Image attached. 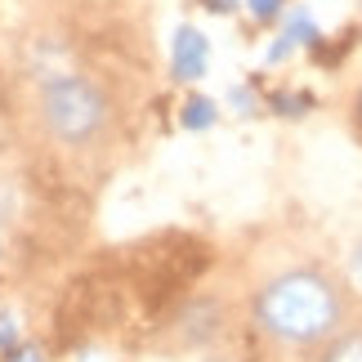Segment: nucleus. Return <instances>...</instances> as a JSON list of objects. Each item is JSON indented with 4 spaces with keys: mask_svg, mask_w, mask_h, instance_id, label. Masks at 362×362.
Returning <instances> with one entry per match:
<instances>
[{
    "mask_svg": "<svg viewBox=\"0 0 362 362\" xmlns=\"http://www.w3.org/2000/svg\"><path fill=\"white\" fill-rule=\"evenodd\" d=\"M255 322L264 336L313 349L344 331V291L317 269H286L259 286Z\"/></svg>",
    "mask_w": 362,
    "mask_h": 362,
    "instance_id": "1",
    "label": "nucleus"
},
{
    "mask_svg": "<svg viewBox=\"0 0 362 362\" xmlns=\"http://www.w3.org/2000/svg\"><path fill=\"white\" fill-rule=\"evenodd\" d=\"M36 112H40L45 134L59 148H72V152L99 148L107 139V130H112V99H107V90L99 81L76 76V72L49 76L40 86Z\"/></svg>",
    "mask_w": 362,
    "mask_h": 362,
    "instance_id": "2",
    "label": "nucleus"
},
{
    "mask_svg": "<svg viewBox=\"0 0 362 362\" xmlns=\"http://www.w3.org/2000/svg\"><path fill=\"white\" fill-rule=\"evenodd\" d=\"M219 331H224V313H219L215 300H192L184 309L175 313L170 322V336L179 349H206V344L219 340Z\"/></svg>",
    "mask_w": 362,
    "mask_h": 362,
    "instance_id": "3",
    "label": "nucleus"
},
{
    "mask_svg": "<svg viewBox=\"0 0 362 362\" xmlns=\"http://www.w3.org/2000/svg\"><path fill=\"white\" fill-rule=\"evenodd\" d=\"M211 67V40L197 27H179L175 32V54H170V72L175 81H202Z\"/></svg>",
    "mask_w": 362,
    "mask_h": 362,
    "instance_id": "4",
    "label": "nucleus"
},
{
    "mask_svg": "<svg viewBox=\"0 0 362 362\" xmlns=\"http://www.w3.org/2000/svg\"><path fill=\"white\" fill-rule=\"evenodd\" d=\"M313 362H362V327H344L336 331L322 349H317Z\"/></svg>",
    "mask_w": 362,
    "mask_h": 362,
    "instance_id": "5",
    "label": "nucleus"
},
{
    "mask_svg": "<svg viewBox=\"0 0 362 362\" xmlns=\"http://www.w3.org/2000/svg\"><path fill=\"white\" fill-rule=\"evenodd\" d=\"M215 117H219V112H215V103H211V99H202V94L184 103V125H188V130H211Z\"/></svg>",
    "mask_w": 362,
    "mask_h": 362,
    "instance_id": "6",
    "label": "nucleus"
},
{
    "mask_svg": "<svg viewBox=\"0 0 362 362\" xmlns=\"http://www.w3.org/2000/svg\"><path fill=\"white\" fill-rule=\"evenodd\" d=\"M273 112H282V117H304L313 107V94H300V90H277L273 94Z\"/></svg>",
    "mask_w": 362,
    "mask_h": 362,
    "instance_id": "7",
    "label": "nucleus"
},
{
    "mask_svg": "<svg viewBox=\"0 0 362 362\" xmlns=\"http://www.w3.org/2000/svg\"><path fill=\"white\" fill-rule=\"evenodd\" d=\"M246 5H250V13H255L259 23H273L277 13H282V5H286V0H246Z\"/></svg>",
    "mask_w": 362,
    "mask_h": 362,
    "instance_id": "8",
    "label": "nucleus"
},
{
    "mask_svg": "<svg viewBox=\"0 0 362 362\" xmlns=\"http://www.w3.org/2000/svg\"><path fill=\"white\" fill-rule=\"evenodd\" d=\"M5 362H45V354H40L36 344H18V349H13Z\"/></svg>",
    "mask_w": 362,
    "mask_h": 362,
    "instance_id": "9",
    "label": "nucleus"
},
{
    "mask_svg": "<svg viewBox=\"0 0 362 362\" xmlns=\"http://www.w3.org/2000/svg\"><path fill=\"white\" fill-rule=\"evenodd\" d=\"M233 107H238V112H255V94H250V90H233Z\"/></svg>",
    "mask_w": 362,
    "mask_h": 362,
    "instance_id": "10",
    "label": "nucleus"
},
{
    "mask_svg": "<svg viewBox=\"0 0 362 362\" xmlns=\"http://www.w3.org/2000/svg\"><path fill=\"white\" fill-rule=\"evenodd\" d=\"M202 5H206V9H215V13H228V9H238L242 0H202Z\"/></svg>",
    "mask_w": 362,
    "mask_h": 362,
    "instance_id": "11",
    "label": "nucleus"
},
{
    "mask_svg": "<svg viewBox=\"0 0 362 362\" xmlns=\"http://www.w3.org/2000/svg\"><path fill=\"white\" fill-rule=\"evenodd\" d=\"M354 277H358V282H362V246L354 250Z\"/></svg>",
    "mask_w": 362,
    "mask_h": 362,
    "instance_id": "12",
    "label": "nucleus"
},
{
    "mask_svg": "<svg viewBox=\"0 0 362 362\" xmlns=\"http://www.w3.org/2000/svg\"><path fill=\"white\" fill-rule=\"evenodd\" d=\"M358 117H362V94H358Z\"/></svg>",
    "mask_w": 362,
    "mask_h": 362,
    "instance_id": "13",
    "label": "nucleus"
}]
</instances>
